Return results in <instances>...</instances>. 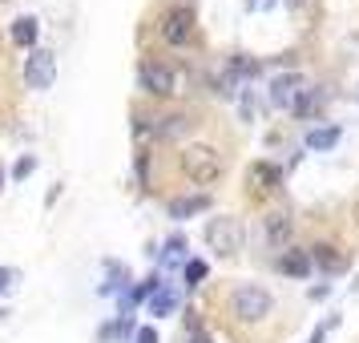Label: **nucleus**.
I'll list each match as a JSON object with an SVG mask.
<instances>
[{
	"instance_id": "14",
	"label": "nucleus",
	"mask_w": 359,
	"mask_h": 343,
	"mask_svg": "<svg viewBox=\"0 0 359 343\" xmlns=\"http://www.w3.org/2000/svg\"><path fill=\"white\" fill-rule=\"evenodd\" d=\"M178 311V291L174 287H158V291L149 295V315H174Z\"/></svg>"
},
{
	"instance_id": "29",
	"label": "nucleus",
	"mask_w": 359,
	"mask_h": 343,
	"mask_svg": "<svg viewBox=\"0 0 359 343\" xmlns=\"http://www.w3.org/2000/svg\"><path fill=\"white\" fill-rule=\"evenodd\" d=\"M355 214H359V206H355Z\"/></svg>"
},
{
	"instance_id": "13",
	"label": "nucleus",
	"mask_w": 359,
	"mask_h": 343,
	"mask_svg": "<svg viewBox=\"0 0 359 343\" xmlns=\"http://www.w3.org/2000/svg\"><path fill=\"white\" fill-rule=\"evenodd\" d=\"M319 105H327V93L319 89V85H311V89H303V93H299V101L291 105V114L294 117H311Z\"/></svg>"
},
{
	"instance_id": "25",
	"label": "nucleus",
	"mask_w": 359,
	"mask_h": 343,
	"mask_svg": "<svg viewBox=\"0 0 359 343\" xmlns=\"http://www.w3.org/2000/svg\"><path fill=\"white\" fill-rule=\"evenodd\" d=\"M271 4H275V0H246V8H250V13H266Z\"/></svg>"
},
{
	"instance_id": "26",
	"label": "nucleus",
	"mask_w": 359,
	"mask_h": 343,
	"mask_svg": "<svg viewBox=\"0 0 359 343\" xmlns=\"http://www.w3.org/2000/svg\"><path fill=\"white\" fill-rule=\"evenodd\" d=\"M287 4H291V8H299V4H303V0H287Z\"/></svg>"
},
{
	"instance_id": "28",
	"label": "nucleus",
	"mask_w": 359,
	"mask_h": 343,
	"mask_svg": "<svg viewBox=\"0 0 359 343\" xmlns=\"http://www.w3.org/2000/svg\"><path fill=\"white\" fill-rule=\"evenodd\" d=\"M0 4H8V0H0Z\"/></svg>"
},
{
	"instance_id": "15",
	"label": "nucleus",
	"mask_w": 359,
	"mask_h": 343,
	"mask_svg": "<svg viewBox=\"0 0 359 343\" xmlns=\"http://www.w3.org/2000/svg\"><path fill=\"white\" fill-rule=\"evenodd\" d=\"M36 33H41L36 17H17V20H13V41H17V45H29V49H33Z\"/></svg>"
},
{
	"instance_id": "6",
	"label": "nucleus",
	"mask_w": 359,
	"mask_h": 343,
	"mask_svg": "<svg viewBox=\"0 0 359 343\" xmlns=\"http://www.w3.org/2000/svg\"><path fill=\"white\" fill-rule=\"evenodd\" d=\"M162 41L174 45V49L190 45V41H194V8H186V4L170 8V13L162 17Z\"/></svg>"
},
{
	"instance_id": "1",
	"label": "nucleus",
	"mask_w": 359,
	"mask_h": 343,
	"mask_svg": "<svg viewBox=\"0 0 359 343\" xmlns=\"http://www.w3.org/2000/svg\"><path fill=\"white\" fill-rule=\"evenodd\" d=\"M182 170H186V178L198 182V186H210V182L222 178V154L214 146H202V142H194V146L182 149Z\"/></svg>"
},
{
	"instance_id": "7",
	"label": "nucleus",
	"mask_w": 359,
	"mask_h": 343,
	"mask_svg": "<svg viewBox=\"0 0 359 343\" xmlns=\"http://www.w3.org/2000/svg\"><path fill=\"white\" fill-rule=\"evenodd\" d=\"M57 81V57L49 49H33L25 57V85L29 89H49Z\"/></svg>"
},
{
	"instance_id": "12",
	"label": "nucleus",
	"mask_w": 359,
	"mask_h": 343,
	"mask_svg": "<svg viewBox=\"0 0 359 343\" xmlns=\"http://www.w3.org/2000/svg\"><path fill=\"white\" fill-rule=\"evenodd\" d=\"M291 234H294L291 214H266V243L271 246H287L291 243Z\"/></svg>"
},
{
	"instance_id": "23",
	"label": "nucleus",
	"mask_w": 359,
	"mask_h": 343,
	"mask_svg": "<svg viewBox=\"0 0 359 343\" xmlns=\"http://www.w3.org/2000/svg\"><path fill=\"white\" fill-rule=\"evenodd\" d=\"M186 327H190V339H186V343H210V335H206V331H202V323H198L194 315H190V319H186Z\"/></svg>"
},
{
	"instance_id": "22",
	"label": "nucleus",
	"mask_w": 359,
	"mask_h": 343,
	"mask_svg": "<svg viewBox=\"0 0 359 343\" xmlns=\"http://www.w3.org/2000/svg\"><path fill=\"white\" fill-rule=\"evenodd\" d=\"M17 267H0V295H8L13 287H17Z\"/></svg>"
},
{
	"instance_id": "20",
	"label": "nucleus",
	"mask_w": 359,
	"mask_h": 343,
	"mask_svg": "<svg viewBox=\"0 0 359 343\" xmlns=\"http://www.w3.org/2000/svg\"><path fill=\"white\" fill-rule=\"evenodd\" d=\"M202 278H206V262H202V259H186V283L198 287Z\"/></svg>"
},
{
	"instance_id": "4",
	"label": "nucleus",
	"mask_w": 359,
	"mask_h": 343,
	"mask_svg": "<svg viewBox=\"0 0 359 343\" xmlns=\"http://www.w3.org/2000/svg\"><path fill=\"white\" fill-rule=\"evenodd\" d=\"M206 243H210V250H218V255H238V250H243V222L230 218V214L210 218V222H206Z\"/></svg>"
},
{
	"instance_id": "5",
	"label": "nucleus",
	"mask_w": 359,
	"mask_h": 343,
	"mask_svg": "<svg viewBox=\"0 0 359 343\" xmlns=\"http://www.w3.org/2000/svg\"><path fill=\"white\" fill-rule=\"evenodd\" d=\"M190 130H194V117L190 114H162L154 117V121H137V133H154L158 142H182V137H190Z\"/></svg>"
},
{
	"instance_id": "2",
	"label": "nucleus",
	"mask_w": 359,
	"mask_h": 343,
	"mask_svg": "<svg viewBox=\"0 0 359 343\" xmlns=\"http://www.w3.org/2000/svg\"><path fill=\"white\" fill-rule=\"evenodd\" d=\"M271 307H275V299H271V291L259 287V283H243V287H234V295H230V311H234L243 323H259V319H266Z\"/></svg>"
},
{
	"instance_id": "24",
	"label": "nucleus",
	"mask_w": 359,
	"mask_h": 343,
	"mask_svg": "<svg viewBox=\"0 0 359 343\" xmlns=\"http://www.w3.org/2000/svg\"><path fill=\"white\" fill-rule=\"evenodd\" d=\"M133 343H158V331H154V327H137Z\"/></svg>"
},
{
	"instance_id": "21",
	"label": "nucleus",
	"mask_w": 359,
	"mask_h": 343,
	"mask_svg": "<svg viewBox=\"0 0 359 343\" xmlns=\"http://www.w3.org/2000/svg\"><path fill=\"white\" fill-rule=\"evenodd\" d=\"M33 170H36V158H33V154H25V158H20L17 166H13V178H20V182H25L29 174H33Z\"/></svg>"
},
{
	"instance_id": "16",
	"label": "nucleus",
	"mask_w": 359,
	"mask_h": 343,
	"mask_svg": "<svg viewBox=\"0 0 359 343\" xmlns=\"http://www.w3.org/2000/svg\"><path fill=\"white\" fill-rule=\"evenodd\" d=\"M105 271H109V283L101 287V295H117V291L130 287V271H126L121 262H105Z\"/></svg>"
},
{
	"instance_id": "11",
	"label": "nucleus",
	"mask_w": 359,
	"mask_h": 343,
	"mask_svg": "<svg viewBox=\"0 0 359 343\" xmlns=\"http://www.w3.org/2000/svg\"><path fill=\"white\" fill-rule=\"evenodd\" d=\"M278 271L291 278H307L311 271H315V262H311V250H283V259H278Z\"/></svg>"
},
{
	"instance_id": "17",
	"label": "nucleus",
	"mask_w": 359,
	"mask_h": 343,
	"mask_svg": "<svg viewBox=\"0 0 359 343\" xmlns=\"http://www.w3.org/2000/svg\"><path fill=\"white\" fill-rule=\"evenodd\" d=\"M250 182H262V190H275L278 182H283V170H278V166H255V170H250Z\"/></svg>"
},
{
	"instance_id": "9",
	"label": "nucleus",
	"mask_w": 359,
	"mask_h": 343,
	"mask_svg": "<svg viewBox=\"0 0 359 343\" xmlns=\"http://www.w3.org/2000/svg\"><path fill=\"white\" fill-rule=\"evenodd\" d=\"M299 93H303V77H299V73H283V77H275V85H271V101L283 105V109H291L294 101H299Z\"/></svg>"
},
{
	"instance_id": "27",
	"label": "nucleus",
	"mask_w": 359,
	"mask_h": 343,
	"mask_svg": "<svg viewBox=\"0 0 359 343\" xmlns=\"http://www.w3.org/2000/svg\"><path fill=\"white\" fill-rule=\"evenodd\" d=\"M0 190H4V170H0Z\"/></svg>"
},
{
	"instance_id": "8",
	"label": "nucleus",
	"mask_w": 359,
	"mask_h": 343,
	"mask_svg": "<svg viewBox=\"0 0 359 343\" xmlns=\"http://www.w3.org/2000/svg\"><path fill=\"white\" fill-rule=\"evenodd\" d=\"M311 262H315V271H323V275H339V271H347V255H343L339 246H331V243L311 246Z\"/></svg>"
},
{
	"instance_id": "18",
	"label": "nucleus",
	"mask_w": 359,
	"mask_h": 343,
	"mask_svg": "<svg viewBox=\"0 0 359 343\" xmlns=\"http://www.w3.org/2000/svg\"><path fill=\"white\" fill-rule=\"evenodd\" d=\"M339 142V126H327V130H311L307 133V146L311 149H331Z\"/></svg>"
},
{
	"instance_id": "19",
	"label": "nucleus",
	"mask_w": 359,
	"mask_h": 343,
	"mask_svg": "<svg viewBox=\"0 0 359 343\" xmlns=\"http://www.w3.org/2000/svg\"><path fill=\"white\" fill-rule=\"evenodd\" d=\"M186 259V238L182 234H170L165 238V262H182Z\"/></svg>"
},
{
	"instance_id": "3",
	"label": "nucleus",
	"mask_w": 359,
	"mask_h": 343,
	"mask_svg": "<svg viewBox=\"0 0 359 343\" xmlns=\"http://www.w3.org/2000/svg\"><path fill=\"white\" fill-rule=\"evenodd\" d=\"M137 85L146 89L149 97H174V93H182V77L170 65H162V61H142L137 65Z\"/></svg>"
},
{
	"instance_id": "10",
	"label": "nucleus",
	"mask_w": 359,
	"mask_h": 343,
	"mask_svg": "<svg viewBox=\"0 0 359 343\" xmlns=\"http://www.w3.org/2000/svg\"><path fill=\"white\" fill-rule=\"evenodd\" d=\"M170 218L174 222H186V218H194V214H202V210H210V194H186V198H174L170 206Z\"/></svg>"
}]
</instances>
